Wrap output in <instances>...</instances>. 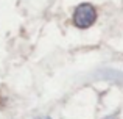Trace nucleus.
<instances>
[{
  "label": "nucleus",
  "mask_w": 123,
  "mask_h": 119,
  "mask_svg": "<svg viewBox=\"0 0 123 119\" xmlns=\"http://www.w3.org/2000/svg\"><path fill=\"white\" fill-rule=\"evenodd\" d=\"M97 16V8L92 3H80L73 11L72 21L78 28H89L95 24Z\"/></svg>",
  "instance_id": "obj_1"
},
{
  "label": "nucleus",
  "mask_w": 123,
  "mask_h": 119,
  "mask_svg": "<svg viewBox=\"0 0 123 119\" xmlns=\"http://www.w3.org/2000/svg\"><path fill=\"white\" fill-rule=\"evenodd\" d=\"M103 119H118L117 116H106V118H103Z\"/></svg>",
  "instance_id": "obj_2"
},
{
  "label": "nucleus",
  "mask_w": 123,
  "mask_h": 119,
  "mask_svg": "<svg viewBox=\"0 0 123 119\" xmlns=\"http://www.w3.org/2000/svg\"><path fill=\"white\" fill-rule=\"evenodd\" d=\"M37 119H51L50 116H42V118H37Z\"/></svg>",
  "instance_id": "obj_3"
}]
</instances>
